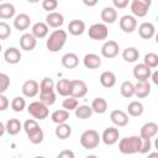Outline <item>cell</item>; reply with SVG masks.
Returning <instances> with one entry per match:
<instances>
[{
    "label": "cell",
    "instance_id": "cell-1",
    "mask_svg": "<svg viewBox=\"0 0 158 158\" xmlns=\"http://www.w3.org/2000/svg\"><path fill=\"white\" fill-rule=\"evenodd\" d=\"M67 42V31L64 30H54L46 41V47L49 52H59Z\"/></svg>",
    "mask_w": 158,
    "mask_h": 158
},
{
    "label": "cell",
    "instance_id": "cell-2",
    "mask_svg": "<svg viewBox=\"0 0 158 158\" xmlns=\"http://www.w3.org/2000/svg\"><path fill=\"white\" fill-rule=\"evenodd\" d=\"M141 143L142 138L141 136H130V137H123L118 142V151L123 154H135L139 153L141 149Z\"/></svg>",
    "mask_w": 158,
    "mask_h": 158
},
{
    "label": "cell",
    "instance_id": "cell-3",
    "mask_svg": "<svg viewBox=\"0 0 158 158\" xmlns=\"http://www.w3.org/2000/svg\"><path fill=\"white\" fill-rule=\"evenodd\" d=\"M101 136L95 130H86L80 136V144L85 149H94L99 146Z\"/></svg>",
    "mask_w": 158,
    "mask_h": 158
},
{
    "label": "cell",
    "instance_id": "cell-4",
    "mask_svg": "<svg viewBox=\"0 0 158 158\" xmlns=\"http://www.w3.org/2000/svg\"><path fill=\"white\" fill-rule=\"evenodd\" d=\"M27 111L35 120H44L49 115L48 106L42 101H32L27 106Z\"/></svg>",
    "mask_w": 158,
    "mask_h": 158
},
{
    "label": "cell",
    "instance_id": "cell-5",
    "mask_svg": "<svg viewBox=\"0 0 158 158\" xmlns=\"http://www.w3.org/2000/svg\"><path fill=\"white\" fill-rule=\"evenodd\" d=\"M88 35L91 40L95 41H102L106 40L109 36V28L105 23L102 22H98V23H93L89 30H88Z\"/></svg>",
    "mask_w": 158,
    "mask_h": 158
},
{
    "label": "cell",
    "instance_id": "cell-6",
    "mask_svg": "<svg viewBox=\"0 0 158 158\" xmlns=\"http://www.w3.org/2000/svg\"><path fill=\"white\" fill-rule=\"evenodd\" d=\"M149 6L151 0H132L130 4L132 16L135 17H144L148 14Z\"/></svg>",
    "mask_w": 158,
    "mask_h": 158
},
{
    "label": "cell",
    "instance_id": "cell-7",
    "mask_svg": "<svg viewBox=\"0 0 158 158\" xmlns=\"http://www.w3.org/2000/svg\"><path fill=\"white\" fill-rule=\"evenodd\" d=\"M118 52H120V46L116 41H112V40L106 41L101 47V54L107 59L115 58L118 54Z\"/></svg>",
    "mask_w": 158,
    "mask_h": 158
},
{
    "label": "cell",
    "instance_id": "cell-8",
    "mask_svg": "<svg viewBox=\"0 0 158 158\" xmlns=\"http://www.w3.org/2000/svg\"><path fill=\"white\" fill-rule=\"evenodd\" d=\"M88 93V85L84 80L80 79H74L72 80V91H70V96L75 98V99H80L84 98Z\"/></svg>",
    "mask_w": 158,
    "mask_h": 158
},
{
    "label": "cell",
    "instance_id": "cell-9",
    "mask_svg": "<svg viewBox=\"0 0 158 158\" xmlns=\"http://www.w3.org/2000/svg\"><path fill=\"white\" fill-rule=\"evenodd\" d=\"M118 25L125 33H132L137 28V20L132 15H123L118 21Z\"/></svg>",
    "mask_w": 158,
    "mask_h": 158
},
{
    "label": "cell",
    "instance_id": "cell-10",
    "mask_svg": "<svg viewBox=\"0 0 158 158\" xmlns=\"http://www.w3.org/2000/svg\"><path fill=\"white\" fill-rule=\"evenodd\" d=\"M133 77L137 79V81H143V80H148L152 75V69L149 67H147L144 63H139L136 64L133 68Z\"/></svg>",
    "mask_w": 158,
    "mask_h": 158
},
{
    "label": "cell",
    "instance_id": "cell-11",
    "mask_svg": "<svg viewBox=\"0 0 158 158\" xmlns=\"http://www.w3.org/2000/svg\"><path fill=\"white\" fill-rule=\"evenodd\" d=\"M21 90H22L23 96H26V98H35L40 93V84L36 80H33V79H28V80H26L22 84Z\"/></svg>",
    "mask_w": 158,
    "mask_h": 158
},
{
    "label": "cell",
    "instance_id": "cell-12",
    "mask_svg": "<svg viewBox=\"0 0 158 158\" xmlns=\"http://www.w3.org/2000/svg\"><path fill=\"white\" fill-rule=\"evenodd\" d=\"M120 137V131L116 127H107L104 130L102 135H101V139L105 144L107 146H112L118 141Z\"/></svg>",
    "mask_w": 158,
    "mask_h": 158
},
{
    "label": "cell",
    "instance_id": "cell-13",
    "mask_svg": "<svg viewBox=\"0 0 158 158\" xmlns=\"http://www.w3.org/2000/svg\"><path fill=\"white\" fill-rule=\"evenodd\" d=\"M111 122L117 127H125L128 123V115L122 110H112L110 112Z\"/></svg>",
    "mask_w": 158,
    "mask_h": 158
},
{
    "label": "cell",
    "instance_id": "cell-14",
    "mask_svg": "<svg viewBox=\"0 0 158 158\" xmlns=\"http://www.w3.org/2000/svg\"><path fill=\"white\" fill-rule=\"evenodd\" d=\"M36 44H37V38L32 33H23L20 37V47L26 52L35 49Z\"/></svg>",
    "mask_w": 158,
    "mask_h": 158
},
{
    "label": "cell",
    "instance_id": "cell-15",
    "mask_svg": "<svg viewBox=\"0 0 158 158\" xmlns=\"http://www.w3.org/2000/svg\"><path fill=\"white\" fill-rule=\"evenodd\" d=\"M21 52L16 47H9L4 52V59L9 64H17L21 60Z\"/></svg>",
    "mask_w": 158,
    "mask_h": 158
},
{
    "label": "cell",
    "instance_id": "cell-16",
    "mask_svg": "<svg viewBox=\"0 0 158 158\" xmlns=\"http://www.w3.org/2000/svg\"><path fill=\"white\" fill-rule=\"evenodd\" d=\"M56 91H57V94H59L60 96H64V98L70 96V91H72V80H69V79H67V78L59 79V80L56 83Z\"/></svg>",
    "mask_w": 158,
    "mask_h": 158
},
{
    "label": "cell",
    "instance_id": "cell-17",
    "mask_svg": "<svg viewBox=\"0 0 158 158\" xmlns=\"http://www.w3.org/2000/svg\"><path fill=\"white\" fill-rule=\"evenodd\" d=\"M30 25H31V17L25 12H21L19 15H16L15 19H14V27L19 31L27 30L30 27Z\"/></svg>",
    "mask_w": 158,
    "mask_h": 158
},
{
    "label": "cell",
    "instance_id": "cell-18",
    "mask_svg": "<svg viewBox=\"0 0 158 158\" xmlns=\"http://www.w3.org/2000/svg\"><path fill=\"white\" fill-rule=\"evenodd\" d=\"M138 35L143 40H151L156 36V27L152 22H142L138 26Z\"/></svg>",
    "mask_w": 158,
    "mask_h": 158
},
{
    "label": "cell",
    "instance_id": "cell-19",
    "mask_svg": "<svg viewBox=\"0 0 158 158\" xmlns=\"http://www.w3.org/2000/svg\"><path fill=\"white\" fill-rule=\"evenodd\" d=\"M100 17L102 20V23H105V25L106 23H114L117 20V11L112 6H105L101 10Z\"/></svg>",
    "mask_w": 158,
    "mask_h": 158
},
{
    "label": "cell",
    "instance_id": "cell-20",
    "mask_svg": "<svg viewBox=\"0 0 158 158\" xmlns=\"http://www.w3.org/2000/svg\"><path fill=\"white\" fill-rule=\"evenodd\" d=\"M149 93H151V84L148 80L137 81L135 84V96H137L138 99L147 98Z\"/></svg>",
    "mask_w": 158,
    "mask_h": 158
},
{
    "label": "cell",
    "instance_id": "cell-21",
    "mask_svg": "<svg viewBox=\"0 0 158 158\" xmlns=\"http://www.w3.org/2000/svg\"><path fill=\"white\" fill-rule=\"evenodd\" d=\"M46 23L49 26V27H53V28H59L63 23H64V17L60 12H49L47 16H46Z\"/></svg>",
    "mask_w": 158,
    "mask_h": 158
},
{
    "label": "cell",
    "instance_id": "cell-22",
    "mask_svg": "<svg viewBox=\"0 0 158 158\" xmlns=\"http://www.w3.org/2000/svg\"><path fill=\"white\" fill-rule=\"evenodd\" d=\"M60 62H62V65L64 68H67V69H74L79 64V57L75 53H73V52H68V53L63 54Z\"/></svg>",
    "mask_w": 158,
    "mask_h": 158
},
{
    "label": "cell",
    "instance_id": "cell-23",
    "mask_svg": "<svg viewBox=\"0 0 158 158\" xmlns=\"http://www.w3.org/2000/svg\"><path fill=\"white\" fill-rule=\"evenodd\" d=\"M84 31H85V22L83 20L75 19L68 23V32L73 36H80L84 33Z\"/></svg>",
    "mask_w": 158,
    "mask_h": 158
},
{
    "label": "cell",
    "instance_id": "cell-24",
    "mask_svg": "<svg viewBox=\"0 0 158 158\" xmlns=\"http://www.w3.org/2000/svg\"><path fill=\"white\" fill-rule=\"evenodd\" d=\"M84 67L88 69H98L101 65V58L95 53H88L83 58Z\"/></svg>",
    "mask_w": 158,
    "mask_h": 158
},
{
    "label": "cell",
    "instance_id": "cell-25",
    "mask_svg": "<svg viewBox=\"0 0 158 158\" xmlns=\"http://www.w3.org/2000/svg\"><path fill=\"white\" fill-rule=\"evenodd\" d=\"M158 132V125L156 122H146L142 127H141V131H139V136L142 138H152L157 135Z\"/></svg>",
    "mask_w": 158,
    "mask_h": 158
},
{
    "label": "cell",
    "instance_id": "cell-26",
    "mask_svg": "<svg viewBox=\"0 0 158 158\" xmlns=\"http://www.w3.org/2000/svg\"><path fill=\"white\" fill-rule=\"evenodd\" d=\"M99 80H100V84H101L104 88H107V89H109V88L115 86V84H116V75H115L114 72L105 70V72H102V73L100 74Z\"/></svg>",
    "mask_w": 158,
    "mask_h": 158
},
{
    "label": "cell",
    "instance_id": "cell-27",
    "mask_svg": "<svg viewBox=\"0 0 158 158\" xmlns=\"http://www.w3.org/2000/svg\"><path fill=\"white\" fill-rule=\"evenodd\" d=\"M48 31H49V26L46 23V22H36L33 26H32V35L36 37V38H44L47 35H48Z\"/></svg>",
    "mask_w": 158,
    "mask_h": 158
},
{
    "label": "cell",
    "instance_id": "cell-28",
    "mask_svg": "<svg viewBox=\"0 0 158 158\" xmlns=\"http://www.w3.org/2000/svg\"><path fill=\"white\" fill-rule=\"evenodd\" d=\"M16 9L12 4L10 2H2L0 4V19L6 20V19H12L15 16Z\"/></svg>",
    "mask_w": 158,
    "mask_h": 158
},
{
    "label": "cell",
    "instance_id": "cell-29",
    "mask_svg": "<svg viewBox=\"0 0 158 158\" xmlns=\"http://www.w3.org/2000/svg\"><path fill=\"white\" fill-rule=\"evenodd\" d=\"M122 58L125 62L135 63L139 58V51L136 47H127L122 51Z\"/></svg>",
    "mask_w": 158,
    "mask_h": 158
},
{
    "label": "cell",
    "instance_id": "cell-30",
    "mask_svg": "<svg viewBox=\"0 0 158 158\" xmlns=\"http://www.w3.org/2000/svg\"><path fill=\"white\" fill-rule=\"evenodd\" d=\"M5 126H6V132L11 136L17 135L21 131V128H23V126L19 118H9L7 122L5 123Z\"/></svg>",
    "mask_w": 158,
    "mask_h": 158
},
{
    "label": "cell",
    "instance_id": "cell-31",
    "mask_svg": "<svg viewBox=\"0 0 158 158\" xmlns=\"http://www.w3.org/2000/svg\"><path fill=\"white\" fill-rule=\"evenodd\" d=\"M69 118V111L64 110V109H60V110H56L52 112L51 115V120L57 123V125H60V123H65L67 120Z\"/></svg>",
    "mask_w": 158,
    "mask_h": 158
},
{
    "label": "cell",
    "instance_id": "cell-32",
    "mask_svg": "<svg viewBox=\"0 0 158 158\" xmlns=\"http://www.w3.org/2000/svg\"><path fill=\"white\" fill-rule=\"evenodd\" d=\"M143 105H142V102H139V101H131L128 105H127V112H128V115L130 116H132V117H138V116H141L142 114H143Z\"/></svg>",
    "mask_w": 158,
    "mask_h": 158
},
{
    "label": "cell",
    "instance_id": "cell-33",
    "mask_svg": "<svg viewBox=\"0 0 158 158\" xmlns=\"http://www.w3.org/2000/svg\"><path fill=\"white\" fill-rule=\"evenodd\" d=\"M54 133H56L57 138H59V139H67L72 135V127L68 123L57 125V127L54 130Z\"/></svg>",
    "mask_w": 158,
    "mask_h": 158
},
{
    "label": "cell",
    "instance_id": "cell-34",
    "mask_svg": "<svg viewBox=\"0 0 158 158\" xmlns=\"http://www.w3.org/2000/svg\"><path fill=\"white\" fill-rule=\"evenodd\" d=\"M91 109L96 114H104L107 110V101L104 98H95L91 101Z\"/></svg>",
    "mask_w": 158,
    "mask_h": 158
},
{
    "label": "cell",
    "instance_id": "cell-35",
    "mask_svg": "<svg viewBox=\"0 0 158 158\" xmlns=\"http://www.w3.org/2000/svg\"><path fill=\"white\" fill-rule=\"evenodd\" d=\"M74 112H75V116H77L78 118H80V120H86V118L91 117V115H93L94 111H93L91 106H89V105H79Z\"/></svg>",
    "mask_w": 158,
    "mask_h": 158
},
{
    "label": "cell",
    "instance_id": "cell-36",
    "mask_svg": "<svg viewBox=\"0 0 158 158\" xmlns=\"http://www.w3.org/2000/svg\"><path fill=\"white\" fill-rule=\"evenodd\" d=\"M54 90H56V83L53 81V79L49 77L43 78L42 81L40 83V93H49Z\"/></svg>",
    "mask_w": 158,
    "mask_h": 158
},
{
    "label": "cell",
    "instance_id": "cell-37",
    "mask_svg": "<svg viewBox=\"0 0 158 158\" xmlns=\"http://www.w3.org/2000/svg\"><path fill=\"white\" fill-rule=\"evenodd\" d=\"M120 91H121V95H122L123 98L130 99V98H132V96L135 95V84H132L131 81L126 80V81H123V83L121 84Z\"/></svg>",
    "mask_w": 158,
    "mask_h": 158
},
{
    "label": "cell",
    "instance_id": "cell-38",
    "mask_svg": "<svg viewBox=\"0 0 158 158\" xmlns=\"http://www.w3.org/2000/svg\"><path fill=\"white\" fill-rule=\"evenodd\" d=\"M143 63L149 67L151 69L152 68H157L158 67V54L154 53V52H148L144 54V59H143Z\"/></svg>",
    "mask_w": 158,
    "mask_h": 158
},
{
    "label": "cell",
    "instance_id": "cell-39",
    "mask_svg": "<svg viewBox=\"0 0 158 158\" xmlns=\"http://www.w3.org/2000/svg\"><path fill=\"white\" fill-rule=\"evenodd\" d=\"M62 106H63V109L67 110V111H73V110L75 111L77 107L79 106V102H78V99H75V98H73V96H68V98H65V99L63 100Z\"/></svg>",
    "mask_w": 158,
    "mask_h": 158
},
{
    "label": "cell",
    "instance_id": "cell-40",
    "mask_svg": "<svg viewBox=\"0 0 158 158\" xmlns=\"http://www.w3.org/2000/svg\"><path fill=\"white\" fill-rule=\"evenodd\" d=\"M26 107V100L22 96H15L11 101V109L15 112H21Z\"/></svg>",
    "mask_w": 158,
    "mask_h": 158
},
{
    "label": "cell",
    "instance_id": "cell-41",
    "mask_svg": "<svg viewBox=\"0 0 158 158\" xmlns=\"http://www.w3.org/2000/svg\"><path fill=\"white\" fill-rule=\"evenodd\" d=\"M40 127H41V126L38 125L37 120H35V118H28V120H26L25 123H23V130H25V132H26L27 136L31 135L32 132L37 131Z\"/></svg>",
    "mask_w": 158,
    "mask_h": 158
},
{
    "label": "cell",
    "instance_id": "cell-42",
    "mask_svg": "<svg viewBox=\"0 0 158 158\" xmlns=\"http://www.w3.org/2000/svg\"><path fill=\"white\" fill-rule=\"evenodd\" d=\"M40 101L46 104L47 106H51L56 102V93L49 91V93H40Z\"/></svg>",
    "mask_w": 158,
    "mask_h": 158
},
{
    "label": "cell",
    "instance_id": "cell-43",
    "mask_svg": "<svg viewBox=\"0 0 158 158\" xmlns=\"http://www.w3.org/2000/svg\"><path fill=\"white\" fill-rule=\"evenodd\" d=\"M27 137H28V139H30L31 143H33V144H40V143H42V141H43V138H44V133H43V130L40 127L37 131L32 132V133L28 135Z\"/></svg>",
    "mask_w": 158,
    "mask_h": 158
},
{
    "label": "cell",
    "instance_id": "cell-44",
    "mask_svg": "<svg viewBox=\"0 0 158 158\" xmlns=\"http://www.w3.org/2000/svg\"><path fill=\"white\" fill-rule=\"evenodd\" d=\"M11 35V27L5 21L0 22V40H6Z\"/></svg>",
    "mask_w": 158,
    "mask_h": 158
},
{
    "label": "cell",
    "instance_id": "cell-45",
    "mask_svg": "<svg viewBox=\"0 0 158 158\" xmlns=\"http://www.w3.org/2000/svg\"><path fill=\"white\" fill-rule=\"evenodd\" d=\"M10 86V78L5 73H0V94H4Z\"/></svg>",
    "mask_w": 158,
    "mask_h": 158
},
{
    "label": "cell",
    "instance_id": "cell-46",
    "mask_svg": "<svg viewBox=\"0 0 158 158\" xmlns=\"http://www.w3.org/2000/svg\"><path fill=\"white\" fill-rule=\"evenodd\" d=\"M57 6H58V1L57 0H43L42 1V7H43V10L48 11V14L49 12H54Z\"/></svg>",
    "mask_w": 158,
    "mask_h": 158
},
{
    "label": "cell",
    "instance_id": "cell-47",
    "mask_svg": "<svg viewBox=\"0 0 158 158\" xmlns=\"http://www.w3.org/2000/svg\"><path fill=\"white\" fill-rule=\"evenodd\" d=\"M142 138V137H141ZM151 147H152V142L149 138H142V143H141V149H139V153L141 154H146L151 151Z\"/></svg>",
    "mask_w": 158,
    "mask_h": 158
},
{
    "label": "cell",
    "instance_id": "cell-48",
    "mask_svg": "<svg viewBox=\"0 0 158 158\" xmlns=\"http://www.w3.org/2000/svg\"><path fill=\"white\" fill-rule=\"evenodd\" d=\"M57 158H75V154L70 149H64V151H62V152L58 153Z\"/></svg>",
    "mask_w": 158,
    "mask_h": 158
},
{
    "label": "cell",
    "instance_id": "cell-49",
    "mask_svg": "<svg viewBox=\"0 0 158 158\" xmlns=\"http://www.w3.org/2000/svg\"><path fill=\"white\" fill-rule=\"evenodd\" d=\"M114 7L115 9H125L126 6H128V0H114L112 1Z\"/></svg>",
    "mask_w": 158,
    "mask_h": 158
},
{
    "label": "cell",
    "instance_id": "cell-50",
    "mask_svg": "<svg viewBox=\"0 0 158 158\" xmlns=\"http://www.w3.org/2000/svg\"><path fill=\"white\" fill-rule=\"evenodd\" d=\"M9 100H7V98L4 95V94H0V110L1 111H5L6 109H7V106H9Z\"/></svg>",
    "mask_w": 158,
    "mask_h": 158
},
{
    "label": "cell",
    "instance_id": "cell-51",
    "mask_svg": "<svg viewBox=\"0 0 158 158\" xmlns=\"http://www.w3.org/2000/svg\"><path fill=\"white\" fill-rule=\"evenodd\" d=\"M151 79H152L153 84L158 85V69H157L156 72H153V73H152V75H151Z\"/></svg>",
    "mask_w": 158,
    "mask_h": 158
},
{
    "label": "cell",
    "instance_id": "cell-52",
    "mask_svg": "<svg viewBox=\"0 0 158 158\" xmlns=\"http://www.w3.org/2000/svg\"><path fill=\"white\" fill-rule=\"evenodd\" d=\"M98 4V1H86V0H84V5H86V6H95Z\"/></svg>",
    "mask_w": 158,
    "mask_h": 158
},
{
    "label": "cell",
    "instance_id": "cell-53",
    "mask_svg": "<svg viewBox=\"0 0 158 158\" xmlns=\"http://www.w3.org/2000/svg\"><path fill=\"white\" fill-rule=\"evenodd\" d=\"M147 158H158V152H151Z\"/></svg>",
    "mask_w": 158,
    "mask_h": 158
},
{
    "label": "cell",
    "instance_id": "cell-54",
    "mask_svg": "<svg viewBox=\"0 0 158 158\" xmlns=\"http://www.w3.org/2000/svg\"><path fill=\"white\" fill-rule=\"evenodd\" d=\"M154 147H156V149H157V152H158V137L154 139Z\"/></svg>",
    "mask_w": 158,
    "mask_h": 158
},
{
    "label": "cell",
    "instance_id": "cell-55",
    "mask_svg": "<svg viewBox=\"0 0 158 158\" xmlns=\"http://www.w3.org/2000/svg\"><path fill=\"white\" fill-rule=\"evenodd\" d=\"M85 158H99V157H96L95 154H90V156H86Z\"/></svg>",
    "mask_w": 158,
    "mask_h": 158
},
{
    "label": "cell",
    "instance_id": "cell-56",
    "mask_svg": "<svg viewBox=\"0 0 158 158\" xmlns=\"http://www.w3.org/2000/svg\"><path fill=\"white\" fill-rule=\"evenodd\" d=\"M154 37H156V42H157V44H158V32L156 33V36H154Z\"/></svg>",
    "mask_w": 158,
    "mask_h": 158
},
{
    "label": "cell",
    "instance_id": "cell-57",
    "mask_svg": "<svg viewBox=\"0 0 158 158\" xmlns=\"http://www.w3.org/2000/svg\"><path fill=\"white\" fill-rule=\"evenodd\" d=\"M35 158H46V157H43V156H37V157H35Z\"/></svg>",
    "mask_w": 158,
    "mask_h": 158
},
{
    "label": "cell",
    "instance_id": "cell-58",
    "mask_svg": "<svg viewBox=\"0 0 158 158\" xmlns=\"http://www.w3.org/2000/svg\"><path fill=\"white\" fill-rule=\"evenodd\" d=\"M157 22H158V15H157Z\"/></svg>",
    "mask_w": 158,
    "mask_h": 158
}]
</instances>
